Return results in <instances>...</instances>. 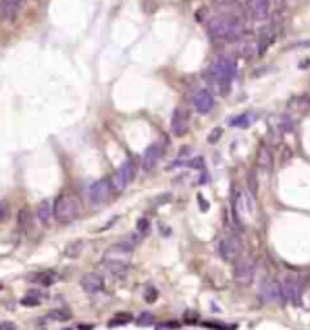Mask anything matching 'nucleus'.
Segmentation results:
<instances>
[{"mask_svg": "<svg viewBox=\"0 0 310 330\" xmlns=\"http://www.w3.org/2000/svg\"><path fill=\"white\" fill-rule=\"evenodd\" d=\"M154 323V316L149 314V312H143V314H140V318H138V325L140 327H149Z\"/></svg>", "mask_w": 310, "mask_h": 330, "instance_id": "cd10ccee", "label": "nucleus"}, {"mask_svg": "<svg viewBox=\"0 0 310 330\" xmlns=\"http://www.w3.org/2000/svg\"><path fill=\"white\" fill-rule=\"evenodd\" d=\"M113 184L109 180H98L95 184H91L89 189H87V198H89L91 205L93 207H100V205H105L113 198Z\"/></svg>", "mask_w": 310, "mask_h": 330, "instance_id": "39448f33", "label": "nucleus"}, {"mask_svg": "<svg viewBox=\"0 0 310 330\" xmlns=\"http://www.w3.org/2000/svg\"><path fill=\"white\" fill-rule=\"evenodd\" d=\"M221 127H216V129H212V131L209 132V138H207V140H209V143H216V141L220 140L221 138Z\"/></svg>", "mask_w": 310, "mask_h": 330, "instance_id": "c756f323", "label": "nucleus"}, {"mask_svg": "<svg viewBox=\"0 0 310 330\" xmlns=\"http://www.w3.org/2000/svg\"><path fill=\"white\" fill-rule=\"evenodd\" d=\"M132 251H134V245H132L129 240H124V241H118V243H115V245H111L109 249H107V256H129V254H132Z\"/></svg>", "mask_w": 310, "mask_h": 330, "instance_id": "a211bd4d", "label": "nucleus"}, {"mask_svg": "<svg viewBox=\"0 0 310 330\" xmlns=\"http://www.w3.org/2000/svg\"><path fill=\"white\" fill-rule=\"evenodd\" d=\"M132 316L131 314H116L113 320L109 321V327H120V325H127L131 323Z\"/></svg>", "mask_w": 310, "mask_h": 330, "instance_id": "393cba45", "label": "nucleus"}, {"mask_svg": "<svg viewBox=\"0 0 310 330\" xmlns=\"http://www.w3.org/2000/svg\"><path fill=\"white\" fill-rule=\"evenodd\" d=\"M132 176H134V163L132 160H125V162L122 163L120 167L116 169L115 173V178H113V189L122 193V191H125V187L132 182Z\"/></svg>", "mask_w": 310, "mask_h": 330, "instance_id": "6e6552de", "label": "nucleus"}, {"mask_svg": "<svg viewBox=\"0 0 310 330\" xmlns=\"http://www.w3.org/2000/svg\"><path fill=\"white\" fill-rule=\"evenodd\" d=\"M156 296H158L156 288H153V287L145 288V292H143V298H145V301H149V303L156 301Z\"/></svg>", "mask_w": 310, "mask_h": 330, "instance_id": "c85d7f7f", "label": "nucleus"}, {"mask_svg": "<svg viewBox=\"0 0 310 330\" xmlns=\"http://www.w3.org/2000/svg\"><path fill=\"white\" fill-rule=\"evenodd\" d=\"M203 325H205L207 329H214V330H234L236 329L234 325L227 327V325H221V323H203Z\"/></svg>", "mask_w": 310, "mask_h": 330, "instance_id": "7c9ffc66", "label": "nucleus"}, {"mask_svg": "<svg viewBox=\"0 0 310 330\" xmlns=\"http://www.w3.org/2000/svg\"><path fill=\"white\" fill-rule=\"evenodd\" d=\"M289 109L309 111L310 109V94H300V96H292V98L289 100Z\"/></svg>", "mask_w": 310, "mask_h": 330, "instance_id": "aec40b11", "label": "nucleus"}, {"mask_svg": "<svg viewBox=\"0 0 310 330\" xmlns=\"http://www.w3.org/2000/svg\"><path fill=\"white\" fill-rule=\"evenodd\" d=\"M248 9L250 15L258 20H263L268 16V9H270V0H248Z\"/></svg>", "mask_w": 310, "mask_h": 330, "instance_id": "f3484780", "label": "nucleus"}, {"mask_svg": "<svg viewBox=\"0 0 310 330\" xmlns=\"http://www.w3.org/2000/svg\"><path fill=\"white\" fill-rule=\"evenodd\" d=\"M82 249H84V241H74V243H71V245L65 249V256L76 258L80 252H82Z\"/></svg>", "mask_w": 310, "mask_h": 330, "instance_id": "b1692460", "label": "nucleus"}, {"mask_svg": "<svg viewBox=\"0 0 310 330\" xmlns=\"http://www.w3.org/2000/svg\"><path fill=\"white\" fill-rule=\"evenodd\" d=\"M37 218L42 225H49V221H51V218H53V207L48 199L42 201V203L37 207Z\"/></svg>", "mask_w": 310, "mask_h": 330, "instance_id": "6ab92c4d", "label": "nucleus"}, {"mask_svg": "<svg viewBox=\"0 0 310 330\" xmlns=\"http://www.w3.org/2000/svg\"><path fill=\"white\" fill-rule=\"evenodd\" d=\"M189 126H190L189 109L184 107V105L176 107L173 116H171V132H173L174 136H184L185 132L189 131Z\"/></svg>", "mask_w": 310, "mask_h": 330, "instance_id": "0eeeda50", "label": "nucleus"}, {"mask_svg": "<svg viewBox=\"0 0 310 330\" xmlns=\"http://www.w3.org/2000/svg\"><path fill=\"white\" fill-rule=\"evenodd\" d=\"M16 221H18V229H20V231H27V229H29V223H31V214H29V210L27 209L18 210Z\"/></svg>", "mask_w": 310, "mask_h": 330, "instance_id": "4be33fe9", "label": "nucleus"}, {"mask_svg": "<svg viewBox=\"0 0 310 330\" xmlns=\"http://www.w3.org/2000/svg\"><path fill=\"white\" fill-rule=\"evenodd\" d=\"M80 329H82V330H91V329H93V325H80Z\"/></svg>", "mask_w": 310, "mask_h": 330, "instance_id": "e433bc0d", "label": "nucleus"}, {"mask_svg": "<svg viewBox=\"0 0 310 330\" xmlns=\"http://www.w3.org/2000/svg\"><path fill=\"white\" fill-rule=\"evenodd\" d=\"M31 279H35L37 283H42V285H51V283H55V274L53 272H38V274H33Z\"/></svg>", "mask_w": 310, "mask_h": 330, "instance_id": "5701e85b", "label": "nucleus"}, {"mask_svg": "<svg viewBox=\"0 0 310 330\" xmlns=\"http://www.w3.org/2000/svg\"><path fill=\"white\" fill-rule=\"evenodd\" d=\"M0 330H18V329H16V325L11 323V321H2V323H0Z\"/></svg>", "mask_w": 310, "mask_h": 330, "instance_id": "473e14b6", "label": "nucleus"}, {"mask_svg": "<svg viewBox=\"0 0 310 330\" xmlns=\"http://www.w3.org/2000/svg\"><path fill=\"white\" fill-rule=\"evenodd\" d=\"M254 118H256V116H254L252 113H243V115L234 116V118H232L231 127H242V129H245V127H248L250 124H252Z\"/></svg>", "mask_w": 310, "mask_h": 330, "instance_id": "412c9836", "label": "nucleus"}, {"mask_svg": "<svg viewBox=\"0 0 310 330\" xmlns=\"http://www.w3.org/2000/svg\"><path fill=\"white\" fill-rule=\"evenodd\" d=\"M256 165L263 171H270L274 165V156H272V151H270V147L261 143L258 149V154H256Z\"/></svg>", "mask_w": 310, "mask_h": 330, "instance_id": "dca6fc26", "label": "nucleus"}, {"mask_svg": "<svg viewBox=\"0 0 310 330\" xmlns=\"http://www.w3.org/2000/svg\"><path fill=\"white\" fill-rule=\"evenodd\" d=\"M49 318L55 321H67L69 318H71V312H69V310H63V309L51 310V312H49Z\"/></svg>", "mask_w": 310, "mask_h": 330, "instance_id": "a878e982", "label": "nucleus"}, {"mask_svg": "<svg viewBox=\"0 0 310 330\" xmlns=\"http://www.w3.org/2000/svg\"><path fill=\"white\" fill-rule=\"evenodd\" d=\"M240 251H242V245L234 236H227L218 243V254L225 262H236L238 256H240Z\"/></svg>", "mask_w": 310, "mask_h": 330, "instance_id": "1a4fd4ad", "label": "nucleus"}, {"mask_svg": "<svg viewBox=\"0 0 310 330\" xmlns=\"http://www.w3.org/2000/svg\"><path fill=\"white\" fill-rule=\"evenodd\" d=\"M162 156H163L162 143H153V145H149L147 149H145V152H143V169H145V171L154 169Z\"/></svg>", "mask_w": 310, "mask_h": 330, "instance_id": "2eb2a0df", "label": "nucleus"}, {"mask_svg": "<svg viewBox=\"0 0 310 330\" xmlns=\"http://www.w3.org/2000/svg\"><path fill=\"white\" fill-rule=\"evenodd\" d=\"M149 231V221L147 220H140L138 221V232H147Z\"/></svg>", "mask_w": 310, "mask_h": 330, "instance_id": "72a5a7b5", "label": "nucleus"}, {"mask_svg": "<svg viewBox=\"0 0 310 330\" xmlns=\"http://www.w3.org/2000/svg\"><path fill=\"white\" fill-rule=\"evenodd\" d=\"M238 66L236 60L231 57H220L212 66L209 67L210 82L221 91V94H227L231 89L232 80L236 78Z\"/></svg>", "mask_w": 310, "mask_h": 330, "instance_id": "f257e3e1", "label": "nucleus"}, {"mask_svg": "<svg viewBox=\"0 0 310 330\" xmlns=\"http://www.w3.org/2000/svg\"><path fill=\"white\" fill-rule=\"evenodd\" d=\"M80 285H82V288H84L85 292L89 294H96V292H102L105 287V281L104 278H102L100 274L96 272H87L82 276V279H80Z\"/></svg>", "mask_w": 310, "mask_h": 330, "instance_id": "4468645a", "label": "nucleus"}, {"mask_svg": "<svg viewBox=\"0 0 310 330\" xmlns=\"http://www.w3.org/2000/svg\"><path fill=\"white\" fill-rule=\"evenodd\" d=\"M102 267H104V272L113 279H125V276L129 274V265L120 260H105Z\"/></svg>", "mask_w": 310, "mask_h": 330, "instance_id": "f8f14e48", "label": "nucleus"}, {"mask_svg": "<svg viewBox=\"0 0 310 330\" xmlns=\"http://www.w3.org/2000/svg\"><path fill=\"white\" fill-rule=\"evenodd\" d=\"M80 212H82V203L73 194H62L53 207V218L58 223H71L78 218Z\"/></svg>", "mask_w": 310, "mask_h": 330, "instance_id": "7ed1b4c3", "label": "nucleus"}, {"mask_svg": "<svg viewBox=\"0 0 310 330\" xmlns=\"http://www.w3.org/2000/svg\"><path fill=\"white\" fill-rule=\"evenodd\" d=\"M243 33L245 26L236 16H216L209 22V35L214 40H236Z\"/></svg>", "mask_w": 310, "mask_h": 330, "instance_id": "f03ea898", "label": "nucleus"}, {"mask_svg": "<svg viewBox=\"0 0 310 330\" xmlns=\"http://www.w3.org/2000/svg\"><path fill=\"white\" fill-rule=\"evenodd\" d=\"M203 158H194V160H190V162H187V165L189 167H192V169H201L203 167Z\"/></svg>", "mask_w": 310, "mask_h": 330, "instance_id": "2f4dec72", "label": "nucleus"}, {"mask_svg": "<svg viewBox=\"0 0 310 330\" xmlns=\"http://www.w3.org/2000/svg\"><path fill=\"white\" fill-rule=\"evenodd\" d=\"M254 276H256V263L252 258H240L234 262V268H232V278L234 283L240 287H248L252 285Z\"/></svg>", "mask_w": 310, "mask_h": 330, "instance_id": "20e7f679", "label": "nucleus"}, {"mask_svg": "<svg viewBox=\"0 0 310 330\" xmlns=\"http://www.w3.org/2000/svg\"><path fill=\"white\" fill-rule=\"evenodd\" d=\"M303 288H305V281H301L298 276L285 279V281L281 283L283 301H289V303H292V305H300L301 296H303Z\"/></svg>", "mask_w": 310, "mask_h": 330, "instance_id": "423d86ee", "label": "nucleus"}, {"mask_svg": "<svg viewBox=\"0 0 310 330\" xmlns=\"http://www.w3.org/2000/svg\"><path fill=\"white\" fill-rule=\"evenodd\" d=\"M24 0H0V18L4 22H13L22 9Z\"/></svg>", "mask_w": 310, "mask_h": 330, "instance_id": "ddd939ff", "label": "nucleus"}, {"mask_svg": "<svg viewBox=\"0 0 310 330\" xmlns=\"http://www.w3.org/2000/svg\"><path fill=\"white\" fill-rule=\"evenodd\" d=\"M38 303H40V298H38L37 292L27 294V298L22 299V305H26V307H37Z\"/></svg>", "mask_w": 310, "mask_h": 330, "instance_id": "bb28decb", "label": "nucleus"}, {"mask_svg": "<svg viewBox=\"0 0 310 330\" xmlns=\"http://www.w3.org/2000/svg\"><path fill=\"white\" fill-rule=\"evenodd\" d=\"M198 201H200V205H201V210H207L209 209V203H207L205 199L201 198V196H198Z\"/></svg>", "mask_w": 310, "mask_h": 330, "instance_id": "c9c22d12", "label": "nucleus"}, {"mask_svg": "<svg viewBox=\"0 0 310 330\" xmlns=\"http://www.w3.org/2000/svg\"><path fill=\"white\" fill-rule=\"evenodd\" d=\"M5 214H7V207H5L4 201H0V221H4Z\"/></svg>", "mask_w": 310, "mask_h": 330, "instance_id": "f704fd0d", "label": "nucleus"}, {"mask_svg": "<svg viewBox=\"0 0 310 330\" xmlns=\"http://www.w3.org/2000/svg\"><path fill=\"white\" fill-rule=\"evenodd\" d=\"M192 105H194L196 113L200 115H209L210 111L214 109V94L209 89H200L192 98Z\"/></svg>", "mask_w": 310, "mask_h": 330, "instance_id": "9b49d317", "label": "nucleus"}, {"mask_svg": "<svg viewBox=\"0 0 310 330\" xmlns=\"http://www.w3.org/2000/svg\"><path fill=\"white\" fill-rule=\"evenodd\" d=\"M259 296L265 303H281L283 301V290H281V283L268 279L259 288Z\"/></svg>", "mask_w": 310, "mask_h": 330, "instance_id": "9d476101", "label": "nucleus"}]
</instances>
